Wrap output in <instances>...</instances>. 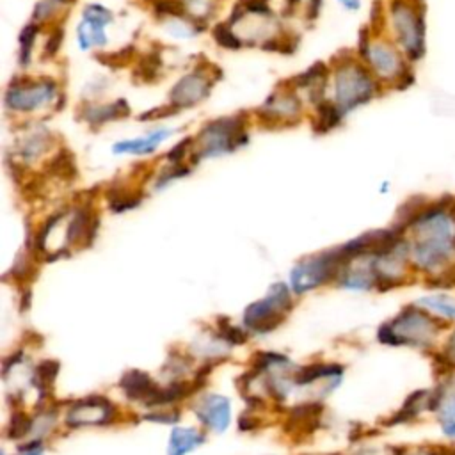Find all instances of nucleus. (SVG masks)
<instances>
[{
    "label": "nucleus",
    "mask_w": 455,
    "mask_h": 455,
    "mask_svg": "<svg viewBox=\"0 0 455 455\" xmlns=\"http://www.w3.org/2000/svg\"><path fill=\"white\" fill-rule=\"evenodd\" d=\"M398 228L409 240L412 270L423 281L455 265V196L425 197Z\"/></svg>",
    "instance_id": "nucleus-1"
},
{
    "label": "nucleus",
    "mask_w": 455,
    "mask_h": 455,
    "mask_svg": "<svg viewBox=\"0 0 455 455\" xmlns=\"http://www.w3.org/2000/svg\"><path fill=\"white\" fill-rule=\"evenodd\" d=\"M448 329V323L412 302L379 327L377 339L387 347L416 348L430 355L437 348L441 334Z\"/></svg>",
    "instance_id": "nucleus-2"
},
{
    "label": "nucleus",
    "mask_w": 455,
    "mask_h": 455,
    "mask_svg": "<svg viewBox=\"0 0 455 455\" xmlns=\"http://www.w3.org/2000/svg\"><path fill=\"white\" fill-rule=\"evenodd\" d=\"M359 57L382 87L386 85L402 91L414 82V64L407 59L402 48L391 37L382 36L379 28L373 36L370 30L361 32Z\"/></svg>",
    "instance_id": "nucleus-3"
},
{
    "label": "nucleus",
    "mask_w": 455,
    "mask_h": 455,
    "mask_svg": "<svg viewBox=\"0 0 455 455\" xmlns=\"http://www.w3.org/2000/svg\"><path fill=\"white\" fill-rule=\"evenodd\" d=\"M389 37L416 64L427 53V9L421 0L387 2Z\"/></svg>",
    "instance_id": "nucleus-4"
},
{
    "label": "nucleus",
    "mask_w": 455,
    "mask_h": 455,
    "mask_svg": "<svg viewBox=\"0 0 455 455\" xmlns=\"http://www.w3.org/2000/svg\"><path fill=\"white\" fill-rule=\"evenodd\" d=\"M380 82L373 76L364 62L350 60L336 71V105L345 114L355 107L371 101L375 96L380 94Z\"/></svg>",
    "instance_id": "nucleus-5"
},
{
    "label": "nucleus",
    "mask_w": 455,
    "mask_h": 455,
    "mask_svg": "<svg viewBox=\"0 0 455 455\" xmlns=\"http://www.w3.org/2000/svg\"><path fill=\"white\" fill-rule=\"evenodd\" d=\"M201 149L194 156V164L204 156H217L220 153L235 151L247 142V133L243 132L242 116L222 117L206 124L197 135Z\"/></svg>",
    "instance_id": "nucleus-6"
},
{
    "label": "nucleus",
    "mask_w": 455,
    "mask_h": 455,
    "mask_svg": "<svg viewBox=\"0 0 455 455\" xmlns=\"http://www.w3.org/2000/svg\"><path fill=\"white\" fill-rule=\"evenodd\" d=\"M347 263L348 259L345 258L341 247L307 258L293 267L290 275L291 286L297 293H306L311 288H316L327 283L329 279L338 277Z\"/></svg>",
    "instance_id": "nucleus-7"
},
{
    "label": "nucleus",
    "mask_w": 455,
    "mask_h": 455,
    "mask_svg": "<svg viewBox=\"0 0 455 455\" xmlns=\"http://www.w3.org/2000/svg\"><path fill=\"white\" fill-rule=\"evenodd\" d=\"M291 307L288 286L275 283L270 286L268 295L243 311V323L259 334L274 331L284 320V311Z\"/></svg>",
    "instance_id": "nucleus-8"
},
{
    "label": "nucleus",
    "mask_w": 455,
    "mask_h": 455,
    "mask_svg": "<svg viewBox=\"0 0 455 455\" xmlns=\"http://www.w3.org/2000/svg\"><path fill=\"white\" fill-rule=\"evenodd\" d=\"M57 91V84L53 80H39L28 84H11L5 92V107L11 110L28 112L44 103H48Z\"/></svg>",
    "instance_id": "nucleus-9"
},
{
    "label": "nucleus",
    "mask_w": 455,
    "mask_h": 455,
    "mask_svg": "<svg viewBox=\"0 0 455 455\" xmlns=\"http://www.w3.org/2000/svg\"><path fill=\"white\" fill-rule=\"evenodd\" d=\"M112 416H114V405L107 398L89 396L73 403V407L66 416V423L69 427L105 425L112 421Z\"/></svg>",
    "instance_id": "nucleus-10"
},
{
    "label": "nucleus",
    "mask_w": 455,
    "mask_h": 455,
    "mask_svg": "<svg viewBox=\"0 0 455 455\" xmlns=\"http://www.w3.org/2000/svg\"><path fill=\"white\" fill-rule=\"evenodd\" d=\"M210 89H212V84L206 76H203L201 73H188L171 89L169 100H171V105H174L176 108L192 107L203 98H206Z\"/></svg>",
    "instance_id": "nucleus-11"
},
{
    "label": "nucleus",
    "mask_w": 455,
    "mask_h": 455,
    "mask_svg": "<svg viewBox=\"0 0 455 455\" xmlns=\"http://www.w3.org/2000/svg\"><path fill=\"white\" fill-rule=\"evenodd\" d=\"M428 400H430V387L414 389L400 405V409L391 414L384 423V427H396V425H409L418 421L423 414H428Z\"/></svg>",
    "instance_id": "nucleus-12"
},
{
    "label": "nucleus",
    "mask_w": 455,
    "mask_h": 455,
    "mask_svg": "<svg viewBox=\"0 0 455 455\" xmlns=\"http://www.w3.org/2000/svg\"><path fill=\"white\" fill-rule=\"evenodd\" d=\"M196 414L206 427L222 432L229 423V402L220 395H208L197 403Z\"/></svg>",
    "instance_id": "nucleus-13"
},
{
    "label": "nucleus",
    "mask_w": 455,
    "mask_h": 455,
    "mask_svg": "<svg viewBox=\"0 0 455 455\" xmlns=\"http://www.w3.org/2000/svg\"><path fill=\"white\" fill-rule=\"evenodd\" d=\"M416 304L432 313L448 325L455 323V293L448 290H434L416 299Z\"/></svg>",
    "instance_id": "nucleus-14"
},
{
    "label": "nucleus",
    "mask_w": 455,
    "mask_h": 455,
    "mask_svg": "<svg viewBox=\"0 0 455 455\" xmlns=\"http://www.w3.org/2000/svg\"><path fill=\"white\" fill-rule=\"evenodd\" d=\"M121 389L124 391V395L132 400H144L146 405L156 396V393L160 391V387L153 382V379L140 371V370H132L128 373L123 375L121 382H119Z\"/></svg>",
    "instance_id": "nucleus-15"
},
{
    "label": "nucleus",
    "mask_w": 455,
    "mask_h": 455,
    "mask_svg": "<svg viewBox=\"0 0 455 455\" xmlns=\"http://www.w3.org/2000/svg\"><path fill=\"white\" fill-rule=\"evenodd\" d=\"M323 407L322 403H300L290 409L288 412V421H286V430L288 432H313L318 425L320 414Z\"/></svg>",
    "instance_id": "nucleus-16"
},
{
    "label": "nucleus",
    "mask_w": 455,
    "mask_h": 455,
    "mask_svg": "<svg viewBox=\"0 0 455 455\" xmlns=\"http://www.w3.org/2000/svg\"><path fill=\"white\" fill-rule=\"evenodd\" d=\"M430 359L432 366L435 368L437 379L448 375L450 371H455V323L450 325V329L444 332L441 347H437L430 354Z\"/></svg>",
    "instance_id": "nucleus-17"
},
{
    "label": "nucleus",
    "mask_w": 455,
    "mask_h": 455,
    "mask_svg": "<svg viewBox=\"0 0 455 455\" xmlns=\"http://www.w3.org/2000/svg\"><path fill=\"white\" fill-rule=\"evenodd\" d=\"M172 132L169 130H156L146 137H139V139H132V140H119L112 146L114 153H133V155H146V153H153L158 144L167 139Z\"/></svg>",
    "instance_id": "nucleus-18"
},
{
    "label": "nucleus",
    "mask_w": 455,
    "mask_h": 455,
    "mask_svg": "<svg viewBox=\"0 0 455 455\" xmlns=\"http://www.w3.org/2000/svg\"><path fill=\"white\" fill-rule=\"evenodd\" d=\"M130 114V105L124 98L116 100L110 105H89L84 110V119L91 124H101L117 117H126Z\"/></svg>",
    "instance_id": "nucleus-19"
},
{
    "label": "nucleus",
    "mask_w": 455,
    "mask_h": 455,
    "mask_svg": "<svg viewBox=\"0 0 455 455\" xmlns=\"http://www.w3.org/2000/svg\"><path fill=\"white\" fill-rule=\"evenodd\" d=\"M343 375V366L339 364H307L302 366L297 375H295V384L306 386L311 382H316L320 379H336L341 380Z\"/></svg>",
    "instance_id": "nucleus-20"
},
{
    "label": "nucleus",
    "mask_w": 455,
    "mask_h": 455,
    "mask_svg": "<svg viewBox=\"0 0 455 455\" xmlns=\"http://www.w3.org/2000/svg\"><path fill=\"white\" fill-rule=\"evenodd\" d=\"M203 441L204 437L194 428H174L169 441V455H185Z\"/></svg>",
    "instance_id": "nucleus-21"
},
{
    "label": "nucleus",
    "mask_w": 455,
    "mask_h": 455,
    "mask_svg": "<svg viewBox=\"0 0 455 455\" xmlns=\"http://www.w3.org/2000/svg\"><path fill=\"white\" fill-rule=\"evenodd\" d=\"M345 112L334 103H327V101H320L318 103V121L313 124V130L318 133L329 132L332 130L336 124H339V121L343 119Z\"/></svg>",
    "instance_id": "nucleus-22"
},
{
    "label": "nucleus",
    "mask_w": 455,
    "mask_h": 455,
    "mask_svg": "<svg viewBox=\"0 0 455 455\" xmlns=\"http://www.w3.org/2000/svg\"><path fill=\"white\" fill-rule=\"evenodd\" d=\"M57 373H59V363H57V361H43V363L37 366V370H36L34 384L39 387L41 393H43V391L46 393V391L52 387V384H53Z\"/></svg>",
    "instance_id": "nucleus-23"
},
{
    "label": "nucleus",
    "mask_w": 455,
    "mask_h": 455,
    "mask_svg": "<svg viewBox=\"0 0 455 455\" xmlns=\"http://www.w3.org/2000/svg\"><path fill=\"white\" fill-rule=\"evenodd\" d=\"M50 171H53V174L62 176L71 180L73 176H76V165H75V158L69 151H60L59 155L53 156V160L48 165Z\"/></svg>",
    "instance_id": "nucleus-24"
},
{
    "label": "nucleus",
    "mask_w": 455,
    "mask_h": 455,
    "mask_svg": "<svg viewBox=\"0 0 455 455\" xmlns=\"http://www.w3.org/2000/svg\"><path fill=\"white\" fill-rule=\"evenodd\" d=\"M36 36H37V25L36 23L25 25V28L20 34V64L21 66H27L30 62V52H32Z\"/></svg>",
    "instance_id": "nucleus-25"
},
{
    "label": "nucleus",
    "mask_w": 455,
    "mask_h": 455,
    "mask_svg": "<svg viewBox=\"0 0 455 455\" xmlns=\"http://www.w3.org/2000/svg\"><path fill=\"white\" fill-rule=\"evenodd\" d=\"M325 75H327L325 64H323V62H316L315 66H311V68L306 69L304 73L297 75V76L293 78V84H295V87H309V85H313V84L322 82V80L325 78Z\"/></svg>",
    "instance_id": "nucleus-26"
},
{
    "label": "nucleus",
    "mask_w": 455,
    "mask_h": 455,
    "mask_svg": "<svg viewBox=\"0 0 455 455\" xmlns=\"http://www.w3.org/2000/svg\"><path fill=\"white\" fill-rule=\"evenodd\" d=\"M212 36L215 37V41L229 50H238L242 46V41L231 32V25L229 23H219L213 27Z\"/></svg>",
    "instance_id": "nucleus-27"
},
{
    "label": "nucleus",
    "mask_w": 455,
    "mask_h": 455,
    "mask_svg": "<svg viewBox=\"0 0 455 455\" xmlns=\"http://www.w3.org/2000/svg\"><path fill=\"white\" fill-rule=\"evenodd\" d=\"M217 327H219V336L229 345H240V343H245L247 339V334L240 327L229 323V320L226 318H219Z\"/></svg>",
    "instance_id": "nucleus-28"
},
{
    "label": "nucleus",
    "mask_w": 455,
    "mask_h": 455,
    "mask_svg": "<svg viewBox=\"0 0 455 455\" xmlns=\"http://www.w3.org/2000/svg\"><path fill=\"white\" fill-rule=\"evenodd\" d=\"M34 419H30L25 412H14L7 428V437L11 439H20L23 435H27L32 428Z\"/></svg>",
    "instance_id": "nucleus-29"
},
{
    "label": "nucleus",
    "mask_w": 455,
    "mask_h": 455,
    "mask_svg": "<svg viewBox=\"0 0 455 455\" xmlns=\"http://www.w3.org/2000/svg\"><path fill=\"white\" fill-rule=\"evenodd\" d=\"M402 455H455V444H421L416 448H407L403 450Z\"/></svg>",
    "instance_id": "nucleus-30"
},
{
    "label": "nucleus",
    "mask_w": 455,
    "mask_h": 455,
    "mask_svg": "<svg viewBox=\"0 0 455 455\" xmlns=\"http://www.w3.org/2000/svg\"><path fill=\"white\" fill-rule=\"evenodd\" d=\"M84 21H87L91 27H105L112 21V14L105 7L92 4L84 11Z\"/></svg>",
    "instance_id": "nucleus-31"
},
{
    "label": "nucleus",
    "mask_w": 455,
    "mask_h": 455,
    "mask_svg": "<svg viewBox=\"0 0 455 455\" xmlns=\"http://www.w3.org/2000/svg\"><path fill=\"white\" fill-rule=\"evenodd\" d=\"M160 62H162V60H160L158 55H148V57H144V59H142V71H140L142 80H146V82L153 80V78L156 76V73H158Z\"/></svg>",
    "instance_id": "nucleus-32"
},
{
    "label": "nucleus",
    "mask_w": 455,
    "mask_h": 455,
    "mask_svg": "<svg viewBox=\"0 0 455 455\" xmlns=\"http://www.w3.org/2000/svg\"><path fill=\"white\" fill-rule=\"evenodd\" d=\"M190 146H192V139H190V137L180 140V142L167 153V160H169L171 164H180V160L185 156V153L188 151Z\"/></svg>",
    "instance_id": "nucleus-33"
},
{
    "label": "nucleus",
    "mask_w": 455,
    "mask_h": 455,
    "mask_svg": "<svg viewBox=\"0 0 455 455\" xmlns=\"http://www.w3.org/2000/svg\"><path fill=\"white\" fill-rule=\"evenodd\" d=\"M62 39H64V30L59 27V28H57V30H53V32L50 34V37L46 39V44H44V53H46L48 57L55 55V53L59 52V48H60V43H62Z\"/></svg>",
    "instance_id": "nucleus-34"
},
{
    "label": "nucleus",
    "mask_w": 455,
    "mask_h": 455,
    "mask_svg": "<svg viewBox=\"0 0 455 455\" xmlns=\"http://www.w3.org/2000/svg\"><path fill=\"white\" fill-rule=\"evenodd\" d=\"M57 9V0H41L34 9V20H48Z\"/></svg>",
    "instance_id": "nucleus-35"
},
{
    "label": "nucleus",
    "mask_w": 455,
    "mask_h": 455,
    "mask_svg": "<svg viewBox=\"0 0 455 455\" xmlns=\"http://www.w3.org/2000/svg\"><path fill=\"white\" fill-rule=\"evenodd\" d=\"M178 108L174 105H167V107H158V108H153V110H148L144 114L139 116V121H151V119H158V117H167V116H172Z\"/></svg>",
    "instance_id": "nucleus-36"
},
{
    "label": "nucleus",
    "mask_w": 455,
    "mask_h": 455,
    "mask_svg": "<svg viewBox=\"0 0 455 455\" xmlns=\"http://www.w3.org/2000/svg\"><path fill=\"white\" fill-rule=\"evenodd\" d=\"M439 428H441V434L450 439V441H455V414L453 416H444V418H437L435 419Z\"/></svg>",
    "instance_id": "nucleus-37"
},
{
    "label": "nucleus",
    "mask_w": 455,
    "mask_h": 455,
    "mask_svg": "<svg viewBox=\"0 0 455 455\" xmlns=\"http://www.w3.org/2000/svg\"><path fill=\"white\" fill-rule=\"evenodd\" d=\"M149 421H162V423H171V421H178L180 412H155V414H148L144 416Z\"/></svg>",
    "instance_id": "nucleus-38"
},
{
    "label": "nucleus",
    "mask_w": 455,
    "mask_h": 455,
    "mask_svg": "<svg viewBox=\"0 0 455 455\" xmlns=\"http://www.w3.org/2000/svg\"><path fill=\"white\" fill-rule=\"evenodd\" d=\"M41 453H43V446L39 441H34L27 446L20 448V455H41Z\"/></svg>",
    "instance_id": "nucleus-39"
},
{
    "label": "nucleus",
    "mask_w": 455,
    "mask_h": 455,
    "mask_svg": "<svg viewBox=\"0 0 455 455\" xmlns=\"http://www.w3.org/2000/svg\"><path fill=\"white\" fill-rule=\"evenodd\" d=\"M320 5H322V0H311V2H309L307 16H309V18H316V16H318V11H320Z\"/></svg>",
    "instance_id": "nucleus-40"
},
{
    "label": "nucleus",
    "mask_w": 455,
    "mask_h": 455,
    "mask_svg": "<svg viewBox=\"0 0 455 455\" xmlns=\"http://www.w3.org/2000/svg\"><path fill=\"white\" fill-rule=\"evenodd\" d=\"M341 5H345L348 11H357L361 7V0H338Z\"/></svg>",
    "instance_id": "nucleus-41"
},
{
    "label": "nucleus",
    "mask_w": 455,
    "mask_h": 455,
    "mask_svg": "<svg viewBox=\"0 0 455 455\" xmlns=\"http://www.w3.org/2000/svg\"><path fill=\"white\" fill-rule=\"evenodd\" d=\"M18 355H20V352H18V354H16V355H12V361H14V364H16V359H18ZM11 364H12V363H9V361H5V363H4V368H7V366H11Z\"/></svg>",
    "instance_id": "nucleus-42"
},
{
    "label": "nucleus",
    "mask_w": 455,
    "mask_h": 455,
    "mask_svg": "<svg viewBox=\"0 0 455 455\" xmlns=\"http://www.w3.org/2000/svg\"><path fill=\"white\" fill-rule=\"evenodd\" d=\"M57 2H60V4H68V2H73V0H57Z\"/></svg>",
    "instance_id": "nucleus-43"
},
{
    "label": "nucleus",
    "mask_w": 455,
    "mask_h": 455,
    "mask_svg": "<svg viewBox=\"0 0 455 455\" xmlns=\"http://www.w3.org/2000/svg\"><path fill=\"white\" fill-rule=\"evenodd\" d=\"M288 2H290V4H295V2H297V0H288Z\"/></svg>",
    "instance_id": "nucleus-44"
}]
</instances>
